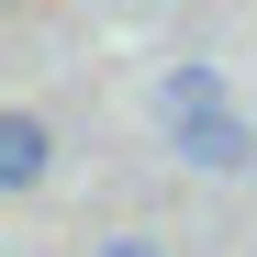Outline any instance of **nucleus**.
<instances>
[{"label":"nucleus","mask_w":257,"mask_h":257,"mask_svg":"<svg viewBox=\"0 0 257 257\" xmlns=\"http://www.w3.org/2000/svg\"><path fill=\"white\" fill-rule=\"evenodd\" d=\"M157 112H168V146H179V168H201V179H235V168H257V123L235 112L224 67L179 56V67L157 78Z\"/></svg>","instance_id":"obj_1"},{"label":"nucleus","mask_w":257,"mask_h":257,"mask_svg":"<svg viewBox=\"0 0 257 257\" xmlns=\"http://www.w3.org/2000/svg\"><path fill=\"white\" fill-rule=\"evenodd\" d=\"M45 168H56V135H45V112H0V190H45Z\"/></svg>","instance_id":"obj_2"},{"label":"nucleus","mask_w":257,"mask_h":257,"mask_svg":"<svg viewBox=\"0 0 257 257\" xmlns=\"http://www.w3.org/2000/svg\"><path fill=\"white\" fill-rule=\"evenodd\" d=\"M90 257H168L157 235H112V246H90Z\"/></svg>","instance_id":"obj_3"}]
</instances>
